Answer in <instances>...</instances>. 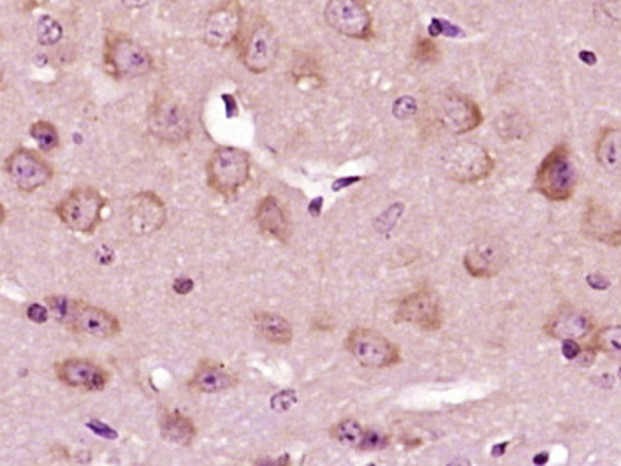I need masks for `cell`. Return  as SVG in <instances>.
Listing matches in <instances>:
<instances>
[{"label":"cell","mask_w":621,"mask_h":466,"mask_svg":"<svg viewBox=\"0 0 621 466\" xmlns=\"http://www.w3.org/2000/svg\"><path fill=\"white\" fill-rule=\"evenodd\" d=\"M127 219L134 233H156L165 224V205L156 192H140L131 199Z\"/></svg>","instance_id":"16"},{"label":"cell","mask_w":621,"mask_h":466,"mask_svg":"<svg viewBox=\"0 0 621 466\" xmlns=\"http://www.w3.org/2000/svg\"><path fill=\"white\" fill-rule=\"evenodd\" d=\"M534 189L552 203L572 199L577 189V167L567 145H556L544 157L536 173Z\"/></svg>","instance_id":"2"},{"label":"cell","mask_w":621,"mask_h":466,"mask_svg":"<svg viewBox=\"0 0 621 466\" xmlns=\"http://www.w3.org/2000/svg\"><path fill=\"white\" fill-rule=\"evenodd\" d=\"M278 50L277 30L270 21L259 18L250 25L239 44V60L252 75H264L275 66Z\"/></svg>","instance_id":"7"},{"label":"cell","mask_w":621,"mask_h":466,"mask_svg":"<svg viewBox=\"0 0 621 466\" xmlns=\"http://www.w3.org/2000/svg\"><path fill=\"white\" fill-rule=\"evenodd\" d=\"M254 324L257 333L270 343L287 345L293 340V327L289 320L273 311H259L254 317Z\"/></svg>","instance_id":"23"},{"label":"cell","mask_w":621,"mask_h":466,"mask_svg":"<svg viewBox=\"0 0 621 466\" xmlns=\"http://www.w3.org/2000/svg\"><path fill=\"white\" fill-rule=\"evenodd\" d=\"M394 320L412 324L424 331H437L444 322L442 305L431 291L419 289L399 300Z\"/></svg>","instance_id":"14"},{"label":"cell","mask_w":621,"mask_h":466,"mask_svg":"<svg viewBox=\"0 0 621 466\" xmlns=\"http://www.w3.org/2000/svg\"><path fill=\"white\" fill-rule=\"evenodd\" d=\"M254 219L262 233L268 234L282 243L289 241L291 221L275 196H266L259 201L255 213H254Z\"/></svg>","instance_id":"20"},{"label":"cell","mask_w":621,"mask_h":466,"mask_svg":"<svg viewBox=\"0 0 621 466\" xmlns=\"http://www.w3.org/2000/svg\"><path fill=\"white\" fill-rule=\"evenodd\" d=\"M601 4H602V7H604V12H606L611 20L618 21V18H620V0H606V4H604V2H601Z\"/></svg>","instance_id":"30"},{"label":"cell","mask_w":621,"mask_h":466,"mask_svg":"<svg viewBox=\"0 0 621 466\" xmlns=\"http://www.w3.org/2000/svg\"><path fill=\"white\" fill-rule=\"evenodd\" d=\"M440 167L449 180L462 185H472L486 180L493 173L495 160L484 147L473 141H464L455 143L442 152Z\"/></svg>","instance_id":"4"},{"label":"cell","mask_w":621,"mask_h":466,"mask_svg":"<svg viewBox=\"0 0 621 466\" xmlns=\"http://www.w3.org/2000/svg\"><path fill=\"white\" fill-rule=\"evenodd\" d=\"M30 136L39 145V149L43 152H53L60 145V136H59L57 127L46 120H39V122L32 124Z\"/></svg>","instance_id":"27"},{"label":"cell","mask_w":621,"mask_h":466,"mask_svg":"<svg viewBox=\"0 0 621 466\" xmlns=\"http://www.w3.org/2000/svg\"><path fill=\"white\" fill-rule=\"evenodd\" d=\"M241 28L243 5L238 0H226L208 12L203 39L210 48H228L238 41Z\"/></svg>","instance_id":"13"},{"label":"cell","mask_w":621,"mask_h":466,"mask_svg":"<svg viewBox=\"0 0 621 466\" xmlns=\"http://www.w3.org/2000/svg\"><path fill=\"white\" fill-rule=\"evenodd\" d=\"M583 231L599 243H608L613 246L620 245V224L615 215L597 199H590L586 203V210L583 215Z\"/></svg>","instance_id":"19"},{"label":"cell","mask_w":621,"mask_h":466,"mask_svg":"<svg viewBox=\"0 0 621 466\" xmlns=\"http://www.w3.org/2000/svg\"><path fill=\"white\" fill-rule=\"evenodd\" d=\"M331 438H335L336 442H340L347 447L361 449L365 444V438H367V430L358 421L345 419V421L336 422L331 428Z\"/></svg>","instance_id":"25"},{"label":"cell","mask_w":621,"mask_h":466,"mask_svg":"<svg viewBox=\"0 0 621 466\" xmlns=\"http://www.w3.org/2000/svg\"><path fill=\"white\" fill-rule=\"evenodd\" d=\"M4 169L11 181L21 192H36L53 178L52 164L30 149H18L5 158Z\"/></svg>","instance_id":"11"},{"label":"cell","mask_w":621,"mask_h":466,"mask_svg":"<svg viewBox=\"0 0 621 466\" xmlns=\"http://www.w3.org/2000/svg\"><path fill=\"white\" fill-rule=\"evenodd\" d=\"M48 311L71 331L93 338H113L120 333V320L111 311L83 303L68 296H48Z\"/></svg>","instance_id":"1"},{"label":"cell","mask_w":621,"mask_h":466,"mask_svg":"<svg viewBox=\"0 0 621 466\" xmlns=\"http://www.w3.org/2000/svg\"><path fill=\"white\" fill-rule=\"evenodd\" d=\"M109 75L118 79L143 78L154 71V59L145 46L122 34H109L104 48Z\"/></svg>","instance_id":"6"},{"label":"cell","mask_w":621,"mask_h":466,"mask_svg":"<svg viewBox=\"0 0 621 466\" xmlns=\"http://www.w3.org/2000/svg\"><path fill=\"white\" fill-rule=\"evenodd\" d=\"M620 327L618 325H604L593 336V349L604 354L618 356L620 354Z\"/></svg>","instance_id":"28"},{"label":"cell","mask_w":621,"mask_h":466,"mask_svg":"<svg viewBox=\"0 0 621 466\" xmlns=\"http://www.w3.org/2000/svg\"><path fill=\"white\" fill-rule=\"evenodd\" d=\"M593 331V317L583 309L576 307H563L554 311L547 324L545 333L560 341L565 340H581L586 338Z\"/></svg>","instance_id":"17"},{"label":"cell","mask_w":621,"mask_h":466,"mask_svg":"<svg viewBox=\"0 0 621 466\" xmlns=\"http://www.w3.org/2000/svg\"><path fill=\"white\" fill-rule=\"evenodd\" d=\"M414 57L423 64L435 62L439 59V48L430 39H419L414 48Z\"/></svg>","instance_id":"29"},{"label":"cell","mask_w":621,"mask_h":466,"mask_svg":"<svg viewBox=\"0 0 621 466\" xmlns=\"http://www.w3.org/2000/svg\"><path fill=\"white\" fill-rule=\"evenodd\" d=\"M147 122H149L150 134L164 143L181 145L190 140V134H192L190 116L180 102L169 97H164V99L157 97L154 104L150 106Z\"/></svg>","instance_id":"10"},{"label":"cell","mask_w":621,"mask_h":466,"mask_svg":"<svg viewBox=\"0 0 621 466\" xmlns=\"http://www.w3.org/2000/svg\"><path fill=\"white\" fill-rule=\"evenodd\" d=\"M437 118L451 134H465L482 124V111L468 95L449 90L437 102Z\"/></svg>","instance_id":"12"},{"label":"cell","mask_w":621,"mask_h":466,"mask_svg":"<svg viewBox=\"0 0 621 466\" xmlns=\"http://www.w3.org/2000/svg\"><path fill=\"white\" fill-rule=\"evenodd\" d=\"M327 25L358 41H370L374 37V20L367 0H327L324 7Z\"/></svg>","instance_id":"9"},{"label":"cell","mask_w":621,"mask_h":466,"mask_svg":"<svg viewBox=\"0 0 621 466\" xmlns=\"http://www.w3.org/2000/svg\"><path fill=\"white\" fill-rule=\"evenodd\" d=\"M349 354L365 368L381 370L399 363V349L383 333L368 327H356L345 340Z\"/></svg>","instance_id":"8"},{"label":"cell","mask_w":621,"mask_h":466,"mask_svg":"<svg viewBox=\"0 0 621 466\" xmlns=\"http://www.w3.org/2000/svg\"><path fill=\"white\" fill-rule=\"evenodd\" d=\"M252 160L245 150L234 147H219L206 164L210 189L224 197L236 196L250 180Z\"/></svg>","instance_id":"3"},{"label":"cell","mask_w":621,"mask_h":466,"mask_svg":"<svg viewBox=\"0 0 621 466\" xmlns=\"http://www.w3.org/2000/svg\"><path fill=\"white\" fill-rule=\"evenodd\" d=\"M0 83H2V68H0Z\"/></svg>","instance_id":"32"},{"label":"cell","mask_w":621,"mask_h":466,"mask_svg":"<svg viewBox=\"0 0 621 466\" xmlns=\"http://www.w3.org/2000/svg\"><path fill=\"white\" fill-rule=\"evenodd\" d=\"M48 313H50V311L46 310V309H43L41 305H32V307L27 310V315H28L32 320H36V322L46 320Z\"/></svg>","instance_id":"31"},{"label":"cell","mask_w":621,"mask_h":466,"mask_svg":"<svg viewBox=\"0 0 621 466\" xmlns=\"http://www.w3.org/2000/svg\"><path fill=\"white\" fill-rule=\"evenodd\" d=\"M496 131L504 141L525 140V133H530V125L518 113H505L496 120Z\"/></svg>","instance_id":"26"},{"label":"cell","mask_w":621,"mask_h":466,"mask_svg":"<svg viewBox=\"0 0 621 466\" xmlns=\"http://www.w3.org/2000/svg\"><path fill=\"white\" fill-rule=\"evenodd\" d=\"M0 37H2V34H0Z\"/></svg>","instance_id":"33"},{"label":"cell","mask_w":621,"mask_h":466,"mask_svg":"<svg viewBox=\"0 0 621 466\" xmlns=\"http://www.w3.org/2000/svg\"><path fill=\"white\" fill-rule=\"evenodd\" d=\"M106 197L93 187H77L55 208L60 222L75 233L92 234L102 221Z\"/></svg>","instance_id":"5"},{"label":"cell","mask_w":621,"mask_h":466,"mask_svg":"<svg viewBox=\"0 0 621 466\" xmlns=\"http://www.w3.org/2000/svg\"><path fill=\"white\" fill-rule=\"evenodd\" d=\"M595 157L604 171L620 173V131L617 127L602 129L595 145Z\"/></svg>","instance_id":"24"},{"label":"cell","mask_w":621,"mask_h":466,"mask_svg":"<svg viewBox=\"0 0 621 466\" xmlns=\"http://www.w3.org/2000/svg\"><path fill=\"white\" fill-rule=\"evenodd\" d=\"M238 377L231 370H228L224 365L215 363V361H201L199 366L196 368L192 379L189 381V386L199 392H222L228 389L238 386Z\"/></svg>","instance_id":"21"},{"label":"cell","mask_w":621,"mask_h":466,"mask_svg":"<svg viewBox=\"0 0 621 466\" xmlns=\"http://www.w3.org/2000/svg\"><path fill=\"white\" fill-rule=\"evenodd\" d=\"M55 375L64 386L81 390H102L109 382V372L101 365L81 358L59 361L55 365Z\"/></svg>","instance_id":"15"},{"label":"cell","mask_w":621,"mask_h":466,"mask_svg":"<svg viewBox=\"0 0 621 466\" xmlns=\"http://www.w3.org/2000/svg\"><path fill=\"white\" fill-rule=\"evenodd\" d=\"M505 262V252L495 239H482L470 246L464 264L465 269L475 278H491L496 275Z\"/></svg>","instance_id":"18"},{"label":"cell","mask_w":621,"mask_h":466,"mask_svg":"<svg viewBox=\"0 0 621 466\" xmlns=\"http://www.w3.org/2000/svg\"><path fill=\"white\" fill-rule=\"evenodd\" d=\"M160 433L167 442H171L174 446H181V447L190 446L198 437V430H196L194 422L178 410L165 412L162 415Z\"/></svg>","instance_id":"22"}]
</instances>
